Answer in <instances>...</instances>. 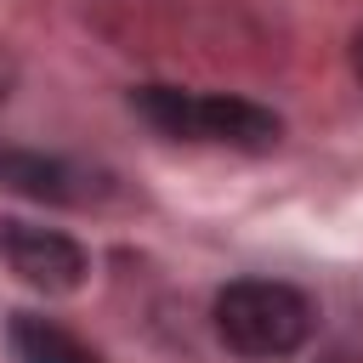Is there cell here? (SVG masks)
Masks as SVG:
<instances>
[{"instance_id":"5b68a950","label":"cell","mask_w":363,"mask_h":363,"mask_svg":"<svg viewBox=\"0 0 363 363\" xmlns=\"http://www.w3.org/2000/svg\"><path fill=\"white\" fill-rule=\"evenodd\" d=\"M11 346L23 363H102L85 340H74L68 329H57L51 318H34V312L11 318Z\"/></svg>"},{"instance_id":"7a4b0ae2","label":"cell","mask_w":363,"mask_h":363,"mask_svg":"<svg viewBox=\"0 0 363 363\" xmlns=\"http://www.w3.org/2000/svg\"><path fill=\"white\" fill-rule=\"evenodd\" d=\"M216 335L227 352L250 357V363H272V357H289L312 340V301L295 289V284H278V278H238L216 295Z\"/></svg>"},{"instance_id":"8992f818","label":"cell","mask_w":363,"mask_h":363,"mask_svg":"<svg viewBox=\"0 0 363 363\" xmlns=\"http://www.w3.org/2000/svg\"><path fill=\"white\" fill-rule=\"evenodd\" d=\"M352 68H357V79H363V28H357V40H352Z\"/></svg>"},{"instance_id":"6da1fadb","label":"cell","mask_w":363,"mask_h":363,"mask_svg":"<svg viewBox=\"0 0 363 363\" xmlns=\"http://www.w3.org/2000/svg\"><path fill=\"white\" fill-rule=\"evenodd\" d=\"M130 108L170 142H199V147H238V153H267L284 136V119L250 96L227 91H187V85H136Z\"/></svg>"},{"instance_id":"52a82bcc","label":"cell","mask_w":363,"mask_h":363,"mask_svg":"<svg viewBox=\"0 0 363 363\" xmlns=\"http://www.w3.org/2000/svg\"><path fill=\"white\" fill-rule=\"evenodd\" d=\"M323 363H363V352H329Z\"/></svg>"},{"instance_id":"3957f363","label":"cell","mask_w":363,"mask_h":363,"mask_svg":"<svg viewBox=\"0 0 363 363\" xmlns=\"http://www.w3.org/2000/svg\"><path fill=\"white\" fill-rule=\"evenodd\" d=\"M0 261L28 284V289H45V295H74L91 272L85 250L57 233V227H34V221H17L6 216L0 221Z\"/></svg>"},{"instance_id":"ba28073f","label":"cell","mask_w":363,"mask_h":363,"mask_svg":"<svg viewBox=\"0 0 363 363\" xmlns=\"http://www.w3.org/2000/svg\"><path fill=\"white\" fill-rule=\"evenodd\" d=\"M0 85H6V74H0ZM0 96H6V91H0Z\"/></svg>"},{"instance_id":"277c9868","label":"cell","mask_w":363,"mask_h":363,"mask_svg":"<svg viewBox=\"0 0 363 363\" xmlns=\"http://www.w3.org/2000/svg\"><path fill=\"white\" fill-rule=\"evenodd\" d=\"M0 187H17L45 204H85L96 193V176H85L68 159H45V153H0Z\"/></svg>"}]
</instances>
